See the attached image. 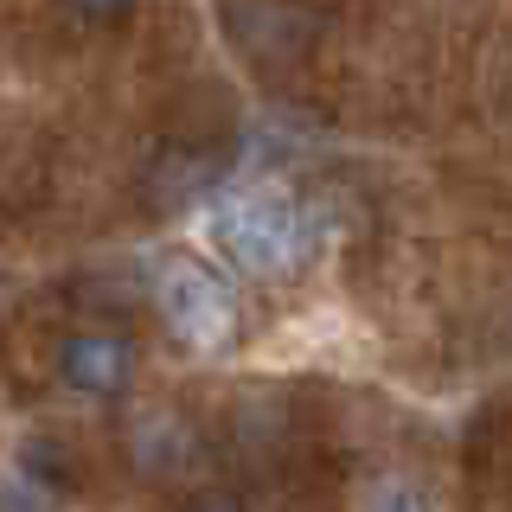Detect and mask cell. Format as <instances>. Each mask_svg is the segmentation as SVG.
<instances>
[{
  "instance_id": "obj_4",
  "label": "cell",
  "mask_w": 512,
  "mask_h": 512,
  "mask_svg": "<svg viewBox=\"0 0 512 512\" xmlns=\"http://www.w3.org/2000/svg\"><path fill=\"white\" fill-rule=\"evenodd\" d=\"M199 455V442H192V429L180 423V416H141L135 423V461H141V474H180L186 461Z\"/></svg>"
},
{
  "instance_id": "obj_3",
  "label": "cell",
  "mask_w": 512,
  "mask_h": 512,
  "mask_svg": "<svg viewBox=\"0 0 512 512\" xmlns=\"http://www.w3.org/2000/svg\"><path fill=\"white\" fill-rule=\"evenodd\" d=\"M58 384L71 397H122L135 384V340L116 327H77L58 346Z\"/></svg>"
},
{
  "instance_id": "obj_6",
  "label": "cell",
  "mask_w": 512,
  "mask_h": 512,
  "mask_svg": "<svg viewBox=\"0 0 512 512\" xmlns=\"http://www.w3.org/2000/svg\"><path fill=\"white\" fill-rule=\"evenodd\" d=\"M64 7H71L77 20H90V26H109V20H122L135 0H64Z\"/></svg>"
},
{
  "instance_id": "obj_7",
  "label": "cell",
  "mask_w": 512,
  "mask_h": 512,
  "mask_svg": "<svg viewBox=\"0 0 512 512\" xmlns=\"http://www.w3.org/2000/svg\"><path fill=\"white\" fill-rule=\"evenodd\" d=\"M180 512H250L237 493H224V487H212V493H192V500L180 506Z\"/></svg>"
},
{
  "instance_id": "obj_1",
  "label": "cell",
  "mask_w": 512,
  "mask_h": 512,
  "mask_svg": "<svg viewBox=\"0 0 512 512\" xmlns=\"http://www.w3.org/2000/svg\"><path fill=\"white\" fill-rule=\"evenodd\" d=\"M212 244L250 276H295V263L308 256V218L282 186H237L224 192L205 218Z\"/></svg>"
},
{
  "instance_id": "obj_5",
  "label": "cell",
  "mask_w": 512,
  "mask_h": 512,
  "mask_svg": "<svg viewBox=\"0 0 512 512\" xmlns=\"http://www.w3.org/2000/svg\"><path fill=\"white\" fill-rule=\"evenodd\" d=\"M365 512H436V506H429L416 487H404V480H391V487L372 493V506H365Z\"/></svg>"
},
{
  "instance_id": "obj_2",
  "label": "cell",
  "mask_w": 512,
  "mask_h": 512,
  "mask_svg": "<svg viewBox=\"0 0 512 512\" xmlns=\"http://www.w3.org/2000/svg\"><path fill=\"white\" fill-rule=\"evenodd\" d=\"M154 301H160V320H167L186 346H224L231 340V320H237L231 288H224L199 256H160Z\"/></svg>"
}]
</instances>
